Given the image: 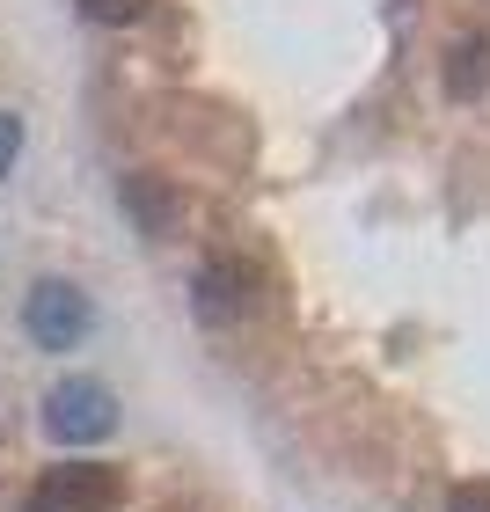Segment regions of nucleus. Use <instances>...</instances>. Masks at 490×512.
<instances>
[{
  "instance_id": "f257e3e1",
  "label": "nucleus",
  "mask_w": 490,
  "mask_h": 512,
  "mask_svg": "<svg viewBox=\"0 0 490 512\" xmlns=\"http://www.w3.org/2000/svg\"><path fill=\"white\" fill-rule=\"evenodd\" d=\"M44 432L59 439V447H88V439H110L118 432V395H110L103 381H59L52 395H44Z\"/></svg>"
},
{
  "instance_id": "f03ea898",
  "label": "nucleus",
  "mask_w": 490,
  "mask_h": 512,
  "mask_svg": "<svg viewBox=\"0 0 490 512\" xmlns=\"http://www.w3.org/2000/svg\"><path fill=\"white\" fill-rule=\"evenodd\" d=\"M88 322H96V308H88V293L66 286V278H37L30 300H22V330H30V344H44V352H74L88 337Z\"/></svg>"
},
{
  "instance_id": "7ed1b4c3",
  "label": "nucleus",
  "mask_w": 490,
  "mask_h": 512,
  "mask_svg": "<svg viewBox=\"0 0 490 512\" xmlns=\"http://www.w3.org/2000/svg\"><path fill=\"white\" fill-rule=\"evenodd\" d=\"M118 498H125V476L110 461H59L37 476L30 512H110Z\"/></svg>"
},
{
  "instance_id": "20e7f679",
  "label": "nucleus",
  "mask_w": 490,
  "mask_h": 512,
  "mask_svg": "<svg viewBox=\"0 0 490 512\" xmlns=\"http://www.w3.org/2000/svg\"><path fill=\"white\" fill-rule=\"evenodd\" d=\"M256 300H264V271L249 256H205V271L191 278V308L205 322H242Z\"/></svg>"
},
{
  "instance_id": "39448f33",
  "label": "nucleus",
  "mask_w": 490,
  "mask_h": 512,
  "mask_svg": "<svg viewBox=\"0 0 490 512\" xmlns=\"http://www.w3.org/2000/svg\"><path fill=\"white\" fill-rule=\"evenodd\" d=\"M125 213L139 227H154V235H169V227H176V191L161 176H125Z\"/></svg>"
},
{
  "instance_id": "423d86ee",
  "label": "nucleus",
  "mask_w": 490,
  "mask_h": 512,
  "mask_svg": "<svg viewBox=\"0 0 490 512\" xmlns=\"http://www.w3.org/2000/svg\"><path fill=\"white\" fill-rule=\"evenodd\" d=\"M447 81H454V96H483V88H490V37L461 44L454 66H447Z\"/></svg>"
},
{
  "instance_id": "0eeeda50",
  "label": "nucleus",
  "mask_w": 490,
  "mask_h": 512,
  "mask_svg": "<svg viewBox=\"0 0 490 512\" xmlns=\"http://www.w3.org/2000/svg\"><path fill=\"white\" fill-rule=\"evenodd\" d=\"M81 15H88V22H103V30H125V22L147 15V0H81Z\"/></svg>"
},
{
  "instance_id": "6e6552de",
  "label": "nucleus",
  "mask_w": 490,
  "mask_h": 512,
  "mask_svg": "<svg viewBox=\"0 0 490 512\" xmlns=\"http://www.w3.org/2000/svg\"><path fill=\"white\" fill-rule=\"evenodd\" d=\"M447 512H490V483H454V491H447Z\"/></svg>"
},
{
  "instance_id": "1a4fd4ad",
  "label": "nucleus",
  "mask_w": 490,
  "mask_h": 512,
  "mask_svg": "<svg viewBox=\"0 0 490 512\" xmlns=\"http://www.w3.org/2000/svg\"><path fill=\"white\" fill-rule=\"evenodd\" d=\"M15 154H22V125L8 118V110H0V176L15 169Z\"/></svg>"
}]
</instances>
